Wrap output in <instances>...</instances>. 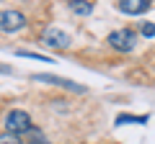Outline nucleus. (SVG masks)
Listing matches in <instances>:
<instances>
[{
	"instance_id": "nucleus-1",
	"label": "nucleus",
	"mask_w": 155,
	"mask_h": 144,
	"mask_svg": "<svg viewBox=\"0 0 155 144\" xmlns=\"http://www.w3.org/2000/svg\"><path fill=\"white\" fill-rule=\"evenodd\" d=\"M109 46L122 52V54H127V52H132L137 46V33L132 28H116V31L109 33Z\"/></svg>"
},
{
	"instance_id": "nucleus-2",
	"label": "nucleus",
	"mask_w": 155,
	"mask_h": 144,
	"mask_svg": "<svg viewBox=\"0 0 155 144\" xmlns=\"http://www.w3.org/2000/svg\"><path fill=\"white\" fill-rule=\"evenodd\" d=\"M34 124H31V116H28L26 111H21V108H16V111H8L5 116V131L11 134H26L31 131Z\"/></svg>"
},
{
	"instance_id": "nucleus-3",
	"label": "nucleus",
	"mask_w": 155,
	"mask_h": 144,
	"mask_svg": "<svg viewBox=\"0 0 155 144\" xmlns=\"http://www.w3.org/2000/svg\"><path fill=\"white\" fill-rule=\"evenodd\" d=\"M31 80H36V83H47V85H57V88L72 90V93H88V88H85V85H78V83H72V80H67V77H57V75H44V72H36V75H31Z\"/></svg>"
},
{
	"instance_id": "nucleus-4",
	"label": "nucleus",
	"mask_w": 155,
	"mask_h": 144,
	"mask_svg": "<svg viewBox=\"0 0 155 144\" xmlns=\"http://www.w3.org/2000/svg\"><path fill=\"white\" fill-rule=\"evenodd\" d=\"M26 16H23L21 11H0V28L3 31H8V33H16V31H21V28H26Z\"/></svg>"
},
{
	"instance_id": "nucleus-5",
	"label": "nucleus",
	"mask_w": 155,
	"mask_h": 144,
	"mask_svg": "<svg viewBox=\"0 0 155 144\" xmlns=\"http://www.w3.org/2000/svg\"><path fill=\"white\" fill-rule=\"evenodd\" d=\"M70 33H65L62 28H47L44 33H41V44L52 46V49H67L70 46Z\"/></svg>"
},
{
	"instance_id": "nucleus-6",
	"label": "nucleus",
	"mask_w": 155,
	"mask_h": 144,
	"mask_svg": "<svg viewBox=\"0 0 155 144\" xmlns=\"http://www.w3.org/2000/svg\"><path fill=\"white\" fill-rule=\"evenodd\" d=\"M116 8H119L122 13H127V16H142V13L150 8V0H119Z\"/></svg>"
},
{
	"instance_id": "nucleus-7",
	"label": "nucleus",
	"mask_w": 155,
	"mask_h": 144,
	"mask_svg": "<svg viewBox=\"0 0 155 144\" xmlns=\"http://www.w3.org/2000/svg\"><path fill=\"white\" fill-rule=\"evenodd\" d=\"M67 8H70L75 16H88V13H93V3H91V0H70Z\"/></svg>"
},
{
	"instance_id": "nucleus-8",
	"label": "nucleus",
	"mask_w": 155,
	"mask_h": 144,
	"mask_svg": "<svg viewBox=\"0 0 155 144\" xmlns=\"http://www.w3.org/2000/svg\"><path fill=\"white\" fill-rule=\"evenodd\" d=\"M150 116H129V113H119L116 116V126H124V124H147Z\"/></svg>"
},
{
	"instance_id": "nucleus-9",
	"label": "nucleus",
	"mask_w": 155,
	"mask_h": 144,
	"mask_svg": "<svg viewBox=\"0 0 155 144\" xmlns=\"http://www.w3.org/2000/svg\"><path fill=\"white\" fill-rule=\"evenodd\" d=\"M16 54H18V57H28V59H36V62H52L49 57H44V54H36V52H26V49H18Z\"/></svg>"
},
{
	"instance_id": "nucleus-10",
	"label": "nucleus",
	"mask_w": 155,
	"mask_h": 144,
	"mask_svg": "<svg viewBox=\"0 0 155 144\" xmlns=\"http://www.w3.org/2000/svg\"><path fill=\"white\" fill-rule=\"evenodd\" d=\"M0 144H23L18 139V134H11V131H3L0 134Z\"/></svg>"
},
{
	"instance_id": "nucleus-11",
	"label": "nucleus",
	"mask_w": 155,
	"mask_h": 144,
	"mask_svg": "<svg viewBox=\"0 0 155 144\" xmlns=\"http://www.w3.org/2000/svg\"><path fill=\"white\" fill-rule=\"evenodd\" d=\"M140 33L147 36V39H153V36H155V26H153V23H142V26H140Z\"/></svg>"
},
{
	"instance_id": "nucleus-12",
	"label": "nucleus",
	"mask_w": 155,
	"mask_h": 144,
	"mask_svg": "<svg viewBox=\"0 0 155 144\" xmlns=\"http://www.w3.org/2000/svg\"><path fill=\"white\" fill-rule=\"evenodd\" d=\"M0 72H13V70H11V67H0Z\"/></svg>"
}]
</instances>
